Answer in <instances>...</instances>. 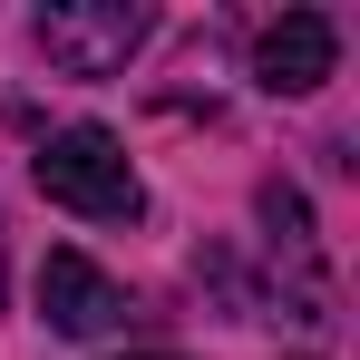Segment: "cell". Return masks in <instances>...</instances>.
Returning a JSON list of instances; mask_svg holds the SVG:
<instances>
[{"mask_svg":"<svg viewBox=\"0 0 360 360\" xmlns=\"http://www.w3.org/2000/svg\"><path fill=\"white\" fill-rule=\"evenodd\" d=\"M39 195L88 214V224H136L146 214V185H136V166H127V146L108 127H59L39 146Z\"/></svg>","mask_w":360,"mask_h":360,"instance_id":"obj_1","label":"cell"},{"mask_svg":"<svg viewBox=\"0 0 360 360\" xmlns=\"http://www.w3.org/2000/svg\"><path fill=\"white\" fill-rule=\"evenodd\" d=\"M39 49L59 78H117L146 49V10L136 0H49L39 10Z\"/></svg>","mask_w":360,"mask_h":360,"instance_id":"obj_2","label":"cell"},{"mask_svg":"<svg viewBox=\"0 0 360 360\" xmlns=\"http://www.w3.org/2000/svg\"><path fill=\"white\" fill-rule=\"evenodd\" d=\"M127 311H136V302H127L117 283L88 263V253H49V263H39V321H49V331L98 341V331H117Z\"/></svg>","mask_w":360,"mask_h":360,"instance_id":"obj_3","label":"cell"},{"mask_svg":"<svg viewBox=\"0 0 360 360\" xmlns=\"http://www.w3.org/2000/svg\"><path fill=\"white\" fill-rule=\"evenodd\" d=\"M331 59H341V30H331L321 10H283V20L253 39V78H263L273 98H311V88L331 78Z\"/></svg>","mask_w":360,"mask_h":360,"instance_id":"obj_4","label":"cell"},{"mask_svg":"<svg viewBox=\"0 0 360 360\" xmlns=\"http://www.w3.org/2000/svg\"><path fill=\"white\" fill-rule=\"evenodd\" d=\"M146 360H176V351H146Z\"/></svg>","mask_w":360,"mask_h":360,"instance_id":"obj_5","label":"cell"}]
</instances>
